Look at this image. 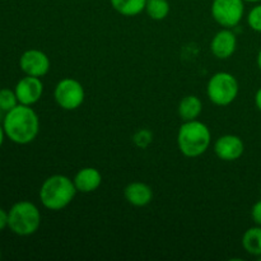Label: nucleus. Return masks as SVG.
Masks as SVG:
<instances>
[{
    "instance_id": "nucleus-16",
    "label": "nucleus",
    "mask_w": 261,
    "mask_h": 261,
    "mask_svg": "<svg viewBox=\"0 0 261 261\" xmlns=\"http://www.w3.org/2000/svg\"><path fill=\"white\" fill-rule=\"evenodd\" d=\"M112 8L125 17H134L144 12L147 0H110Z\"/></svg>"
},
{
    "instance_id": "nucleus-2",
    "label": "nucleus",
    "mask_w": 261,
    "mask_h": 261,
    "mask_svg": "<svg viewBox=\"0 0 261 261\" xmlns=\"http://www.w3.org/2000/svg\"><path fill=\"white\" fill-rule=\"evenodd\" d=\"M78 193L73 180L65 175H53L43 181L40 189V200L48 211H63L73 201Z\"/></svg>"
},
{
    "instance_id": "nucleus-21",
    "label": "nucleus",
    "mask_w": 261,
    "mask_h": 261,
    "mask_svg": "<svg viewBox=\"0 0 261 261\" xmlns=\"http://www.w3.org/2000/svg\"><path fill=\"white\" fill-rule=\"evenodd\" d=\"M251 218L255 224L261 226V200L256 201L251 208Z\"/></svg>"
},
{
    "instance_id": "nucleus-25",
    "label": "nucleus",
    "mask_w": 261,
    "mask_h": 261,
    "mask_svg": "<svg viewBox=\"0 0 261 261\" xmlns=\"http://www.w3.org/2000/svg\"><path fill=\"white\" fill-rule=\"evenodd\" d=\"M256 64H257V68H259V70L261 71V48L259 50V53H257V56H256Z\"/></svg>"
},
{
    "instance_id": "nucleus-8",
    "label": "nucleus",
    "mask_w": 261,
    "mask_h": 261,
    "mask_svg": "<svg viewBox=\"0 0 261 261\" xmlns=\"http://www.w3.org/2000/svg\"><path fill=\"white\" fill-rule=\"evenodd\" d=\"M50 59L43 51L31 48L24 51L19 59V66L25 75L41 76L46 75L50 70Z\"/></svg>"
},
{
    "instance_id": "nucleus-29",
    "label": "nucleus",
    "mask_w": 261,
    "mask_h": 261,
    "mask_svg": "<svg viewBox=\"0 0 261 261\" xmlns=\"http://www.w3.org/2000/svg\"><path fill=\"white\" fill-rule=\"evenodd\" d=\"M0 112H3V111H2V109H0Z\"/></svg>"
},
{
    "instance_id": "nucleus-26",
    "label": "nucleus",
    "mask_w": 261,
    "mask_h": 261,
    "mask_svg": "<svg viewBox=\"0 0 261 261\" xmlns=\"http://www.w3.org/2000/svg\"><path fill=\"white\" fill-rule=\"evenodd\" d=\"M245 3H255V4H257V3H261V0H244Z\"/></svg>"
},
{
    "instance_id": "nucleus-13",
    "label": "nucleus",
    "mask_w": 261,
    "mask_h": 261,
    "mask_svg": "<svg viewBox=\"0 0 261 261\" xmlns=\"http://www.w3.org/2000/svg\"><path fill=\"white\" fill-rule=\"evenodd\" d=\"M125 199L134 206H145L152 201L153 190L149 185L140 181L130 182L124 190Z\"/></svg>"
},
{
    "instance_id": "nucleus-9",
    "label": "nucleus",
    "mask_w": 261,
    "mask_h": 261,
    "mask_svg": "<svg viewBox=\"0 0 261 261\" xmlns=\"http://www.w3.org/2000/svg\"><path fill=\"white\" fill-rule=\"evenodd\" d=\"M214 152L219 160L226 161V162H233L244 154V140L233 134L222 135L214 143Z\"/></svg>"
},
{
    "instance_id": "nucleus-12",
    "label": "nucleus",
    "mask_w": 261,
    "mask_h": 261,
    "mask_svg": "<svg viewBox=\"0 0 261 261\" xmlns=\"http://www.w3.org/2000/svg\"><path fill=\"white\" fill-rule=\"evenodd\" d=\"M76 191L83 194H89L96 191L102 184V175L97 168L84 167L75 173L73 178Z\"/></svg>"
},
{
    "instance_id": "nucleus-3",
    "label": "nucleus",
    "mask_w": 261,
    "mask_h": 261,
    "mask_svg": "<svg viewBox=\"0 0 261 261\" xmlns=\"http://www.w3.org/2000/svg\"><path fill=\"white\" fill-rule=\"evenodd\" d=\"M212 142L211 130L199 120L184 121L177 133V145L185 157L195 158L208 150Z\"/></svg>"
},
{
    "instance_id": "nucleus-5",
    "label": "nucleus",
    "mask_w": 261,
    "mask_h": 261,
    "mask_svg": "<svg viewBox=\"0 0 261 261\" xmlns=\"http://www.w3.org/2000/svg\"><path fill=\"white\" fill-rule=\"evenodd\" d=\"M240 86L236 76L227 71H219L211 76L206 84L209 101L217 106H228L239 96Z\"/></svg>"
},
{
    "instance_id": "nucleus-17",
    "label": "nucleus",
    "mask_w": 261,
    "mask_h": 261,
    "mask_svg": "<svg viewBox=\"0 0 261 261\" xmlns=\"http://www.w3.org/2000/svg\"><path fill=\"white\" fill-rule=\"evenodd\" d=\"M144 10L152 19L163 20L170 14L171 7L167 0H147Z\"/></svg>"
},
{
    "instance_id": "nucleus-19",
    "label": "nucleus",
    "mask_w": 261,
    "mask_h": 261,
    "mask_svg": "<svg viewBox=\"0 0 261 261\" xmlns=\"http://www.w3.org/2000/svg\"><path fill=\"white\" fill-rule=\"evenodd\" d=\"M247 24L255 32L261 33V3H257L247 14Z\"/></svg>"
},
{
    "instance_id": "nucleus-11",
    "label": "nucleus",
    "mask_w": 261,
    "mask_h": 261,
    "mask_svg": "<svg viewBox=\"0 0 261 261\" xmlns=\"http://www.w3.org/2000/svg\"><path fill=\"white\" fill-rule=\"evenodd\" d=\"M237 48V37L231 28H223L214 35L211 42V51L218 59H228Z\"/></svg>"
},
{
    "instance_id": "nucleus-22",
    "label": "nucleus",
    "mask_w": 261,
    "mask_h": 261,
    "mask_svg": "<svg viewBox=\"0 0 261 261\" xmlns=\"http://www.w3.org/2000/svg\"><path fill=\"white\" fill-rule=\"evenodd\" d=\"M5 227H8V213L0 208V231H3Z\"/></svg>"
},
{
    "instance_id": "nucleus-10",
    "label": "nucleus",
    "mask_w": 261,
    "mask_h": 261,
    "mask_svg": "<svg viewBox=\"0 0 261 261\" xmlns=\"http://www.w3.org/2000/svg\"><path fill=\"white\" fill-rule=\"evenodd\" d=\"M14 92L20 105L32 106V105L37 103L41 97H42L43 84L37 76L25 75L24 78L18 82Z\"/></svg>"
},
{
    "instance_id": "nucleus-20",
    "label": "nucleus",
    "mask_w": 261,
    "mask_h": 261,
    "mask_svg": "<svg viewBox=\"0 0 261 261\" xmlns=\"http://www.w3.org/2000/svg\"><path fill=\"white\" fill-rule=\"evenodd\" d=\"M134 142L138 147H147L152 142V134L148 130H140L134 135Z\"/></svg>"
},
{
    "instance_id": "nucleus-23",
    "label": "nucleus",
    "mask_w": 261,
    "mask_h": 261,
    "mask_svg": "<svg viewBox=\"0 0 261 261\" xmlns=\"http://www.w3.org/2000/svg\"><path fill=\"white\" fill-rule=\"evenodd\" d=\"M254 101H255V106H256V109L261 112V87L257 89L256 93H255Z\"/></svg>"
},
{
    "instance_id": "nucleus-18",
    "label": "nucleus",
    "mask_w": 261,
    "mask_h": 261,
    "mask_svg": "<svg viewBox=\"0 0 261 261\" xmlns=\"http://www.w3.org/2000/svg\"><path fill=\"white\" fill-rule=\"evenodd\" d=\"M19 103L17 98V94L14 91L9 88L0 89V109L3 112H8L14 109Z\"/></svg>"
},
{
    "instance_id": "nucleus-28",
    "label": "nucleus",
    "mask_w": 261,
    "mask_h": 261,
    "mask_svg": "<svg viewBox=\"0 0 261 261\" xmlns=\"http://www.w3.org/2000/svg\"><path fill=\"white\" fill-rule=\"evenodd\" d=\"M257 259H259V260L261 261V256H259V257H257Z\"/></svg>"
},
{
    "instance_id": "nucleus-6",
    "label": "nucleus",
    "mask_w": 261,
    "mask_h": 261,
    "mask_svg": "<svg viewBox=\"0 0 261 261\" xmlns=\"http://www.w3.org/2000/svg\"><path fill=\"white\" fill-rule=\"evenodd\" d=\"M54 98L61 109L66 111H73L83 105L86 92L81 82L74 78H64L56 84Z\"/></svg>"
},
{
    "instance_id": "nucleus-1",
    "label": "nucleus",
    "mask_w": 261,
    "mask_h": 261,
    "mask_svg": "<svg viewBox=\"0 0 261 261\" xmlns=\"http://www.w3.org/2000/svg\"><path fill=\"white\" fill-rule=\"evenodd\" d=\"M5 135L17 144H28L37 138L40 132V119L35 110L25 105H17L5 112L3 121Z\"/></svg>"
},
{
    "instance_id": "nucleus-4",
    "label": "nucleus",
    "mask_w": 261,
    "mask_h": 261,
    "mask_svg": "<svg viewBox=\"0 0 261 261\" xmlns=\"http://www.w3.org/2000/svg\"><path fill=\"white\" fill-rule=\"evenodd\" d=\"M40 224L41 213L31 201H18L8 212V227L18 236H31L36 233Z\"/></svg>"
},
{
    "instance_id": "nucleus-27",
    "label": "nucleus",
    "mask_w": 261,
    "mask_h": 261,
    "mask_svg": "<svg viewBox=\"0 0 261 261\" xmlns=\"http://www.w3.org/2000/svg\"><path fill=\"white\" fill-rule=\"evenodd\" d=\"M0 259H2V251H0Z\"/></svg>"
},
{
    "instance_id": "nucleus-15",
    "label": "nucleus",
    "mask_w": 261,
    "mask_h": 261,
    "mask_svg": "<svg viewBox=\"0 0 261 261\" xmlns=\"http://www.w3.org/2000/svg\"><path fill=\"white\" fill-rule=\"evenodd\" d=\"M242 247L247 254L256 257L261 256V226L255 224L245 231L242 236Z\"/></svg>"
},
{
    "instance_id": "nucleus-7",
    "label": "nucleus",
    "mask_w": 261,
    "mask_h": 261,
    "mask_svg": "<svg viewBox=\"0 0 261 261\" xmlns=\"http://www.w3.org/2000/svg\"><path fill=\"white\" fill-rule=\"evenodd\" d=\"M212 17L224 28H234L240 24L245 14L244 0H213Z\"/></svg>"
},
{
    "instance_id": "nucleus-14",
    "label": "nucleus",
    "mask_w": 261,
    "mask_h": 261,
    "mask_svg": "<svg viewBox=\"0 0 261 261\" xmlns=\"http://www.w3.org/2000/svg\"><path fill=\"white\" fill-rule=\"evenodd\" d=\"M201 111H203V103L200 98L194 94L185 96L178 103V115L184 121L196 120L200 116Z\"/></svg>"
},
{
    "instance_id": "nucleus-24",
    "label": "nucleus",
    "mask_w": 261,
    "mask_h": 261,
    "mask_svg": "<svg viewBox=\"0 0 261 261\" xmlns=\"http://www.w3.org/2000/svg\"><path fill=\"white\" fill-rule=\"evenodd\" d=\"M4 135H5V132H4V127L0 125V147L3 145V142H4Z\"/></svg>"
}]
</instances>
